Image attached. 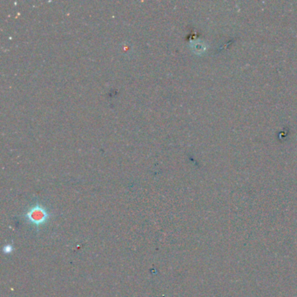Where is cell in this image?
<instances>
[{"label": "cell", "mask_w": 297, "mask_h": 297, "mask_svg": "<svg viewBox=\"0 0 297 297\" xmlns=\"http://www.w3.org/2000/svg\"><path fill=\"white\" fill-rule=\"evenodd\" d=\"M26 218L36 226H40L47 220L48 214L43 207L35 206L26 214Z\"/></svg>", "instance_id": "6da1fadb"}, {"label": "cell", "mask_w": 297, "mask_h": 297, "mask_svg": "<svg viewBox=\"0 0 297 297\" xmlns=\"http://www.w3.org/2000/svg\"><path fill=\"white\" fill-rule=\"evenodd\" d=\"M193 50H194V52H195V53H197V54H201V53H204L205 51L207 50V47H206V45H205V43H203V42L198 41V42H195V43H194Z\"/></svg>", "instance_id": "7a4b0ae2"}]
</instances>
